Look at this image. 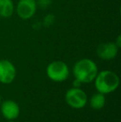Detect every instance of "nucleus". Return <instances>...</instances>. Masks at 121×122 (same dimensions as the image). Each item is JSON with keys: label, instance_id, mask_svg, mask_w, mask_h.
Masks as SVG:
<instances>
[{"label": "nucleus", "instance_id": "nucleus-11", "mask_svg": "<svg viewBox=\"0 0 121 122\" xmlns=\"http://www.w3.org/2000/svg\"><path fill=\"white\" fill-rule=\"evenodd\" d=\"M54 22H55V16L53 14H52V13H49L47 16L44 17L42 23H43V26L48 27L53 24Z\"/></svg>", "mask_w": 121, "mask_h": 122}, {"label": "nucleus", "instance_id": "nucleus-10", "mask_svg": "<svg viewBox=\"0 0 121 122\" xmlns=\"http://www.w3.org/2000/svg\"><path fill=\"white\" fill-rule=\"evenodd\" d=\"M105 97L104 94L102 93H95L91 97L90 99V106L93 110L95 111H99L101 110L102 108H104L105 105Z\"/></svg>", "mask_w": 121, "mask_h": 122}, {"label": "nucleus", "instance_id": "nucleus-14", "mask_svg": "<svg viewBox=\"0 0 121 122\" xmlns=\"http://www.w3.org/2000/svg\"><path fill=\"white\" fill-rule=\"evenodd\" d=\"M115 42V44H116L117 46H118V47L120 48V46H121V37L120 35L118 36V37H117V40H116V42Z\"/></svg>", "mask_w": 121, "mask_h": 122}, {"label": "nucleus", "instance_id": "nucleus-7", "mask_svg": "<svg viewBox=\"0 0 121 122\" xmlns=\"http://www.w3.org/2000/svg\"><path fill=\"white\" fill-rule=\"evenodd\" d=\"M119 52V47L115 42H104L98 46L96 49L97 56L102 60L110 61L116 57Z\"/></svg>", "mask_w": 121, "mask_h": 122}, {"label": "nucleus", "instance_id": "nucleus-8", "mask_svg": "<svg viewBox=\"0 0 121 122\" xmlns=\"http://www.w3.org/2000/svg\"><path fill=\"white\" fill-rule=\"evenodd\" d=\"M0 111L3 116L8 121H14L20 115V107L16 101L6 100L3 101L0 106Z\"/></svg>", "mask_w": 121, "mask_h": 122}, {"label": "nucleus", "instance_id": "nucleus-9", "mask_svg": "<svg viewBox=\"0 0 121 122\" xmlns=\"http://www.w3.org/2000/svg\"><path fill=\"white\" fill-rule=\"evenodd\" d=\"M15 10L13 0H0V17L10 18Z\"/></svg>", "mask_w": 121, "mask_h": 122}, {"label": "nucleus", "instance_id": "nucleus-4", "mask_svg": "<svg viewBox=\"0 0 121 122\" xmlns=\"http://www.w3.org/2000/svg\"><path fill=\"white\" fill-rule=\"evenodd\" d=\"M66 104L73 109H82L88 102L86 93L81 88H72L67 90L65 94Z\"/></svg>", "mask_w": 121, "mask_h": 122}, {"label": "nucleus", "instance_id": "nucleus-15", "mask_svg": "<svg viewBox=\"0 0 121 122\" xmlns=\"http://www.w3.org/2000/svg\"><path fill=\"white\" fill-rule=\"evenodd\" d=\"M1 101H2V96H1V94H0V103H1Z\"/></svg>", "mask_w": 121, "mask_h": 122}, {"label": "nucleus", "instance_id": "nucleus-12", "mask_svg": "<svg viewBox=\"0 0 121 122\" xmlns=\"http://www.w3.org/2000/svg\"><path fill=\"white\" fill-rule=\"evenodd\" d=\"M52 3V0H37V7L41 8H48Z\"/></svg>", "mask_w": 121, "mask_h": 122}, {"label": "nucleus", "instance_id": "nucleus-1", "mask_svg": "<svg viewBox=\"0 0 121 122\" xmlns=\"http://www.w3.org/2000/svg\"><path fill=\"white\" fill-rule=\"evenodd\" d=\"M72 72L75 78L83 84L93 81L99 71L98 66L93 60L83 58L75 63Z\"/></svg>", "mask_w": 121, "mask_h": 122}, {"label": "nucleus", "instance_id": "nucleus-16", "mask_svg": "<svg viewBox=\"0 0 121 122\" xmlns=\"http://www.w3.org/2000/svg\"><path fill=\"white\" fill-rule=\"evenodd\" d=\"M7 122H16V121H8Z\"/></svg>", "mask_w": 121, "mask_h": 122}, {"label": "nucleus", "instance_id": "nucleus-2", "mask_svg": "<svg viewBox=\"0 0 121 122\" xmlns=\"http://www.w3.org/2000/svg\"><path fill=\"white\" fill-rule=\"evenodd\" d=\"M94 81L96 91L104 95L115 92L120 86L119 76L110 70H104L98 72Z\"/></svg>", "mask_w": 121, "mask_h": 122}, {"label": "nucleus", "instance_id": "nucleus-5", "mask_svg": "<svg viewBox=\"0 0 121 122\" xmlns=\"http://www.w3.org/2000/svg\"><path fill=\"white\" fill-rule=\"evenodd\" d=\"M37 9V0H19L16 7L18 16L23 20L30 19Z\"/></svg>", "mask_w": 121, "mask_h": 122}, {"label": "nucleus", "instance_id": "nucleus-6", "mask_svg": "<svg viewBox=\"0 0 121 122\" xmlns=\"http://www.w3.org/2000/svg\"><path fill=\"white\" fill-rule=\"evenodd\" d=\"M16 76V67L12 61L7 59L0 60V82L2 84H11Z\"/></svg>", "mask_w": 121, "mask_h": 122}, {"label": "nucleus", "instance_id": "nucleus-3", "mask_svg": "<svg viewBox=\"0 0 121 122\" xmlns=\"http://www.w3.org/2000/svg\"><path fill=\"white\" fill-rule=\"evenodd\" d=\"M47 76L55 82L65 81L69 77L70 70L67 64L63 61H54L49 63L46 69Z\"/></svg>", "mask_w": 121, "mask_h": 122}, {"label": "nucleus", "instance_id": "nucleus-13", "mask_svg": "<svg viewBox=\"0 0 121 122\" xmlns=\"http://www.w3.org/2000/svg\"><path fill=\"white\" fill-rule=\"evenodd\" d=\"M81 85H82V83H81L79 80H77V79L75 78V80L73 81V82H72L73 87H75V88H81Z\"/></svg>", "mask_w": 121, "mask_h": 122}]
</instances>
